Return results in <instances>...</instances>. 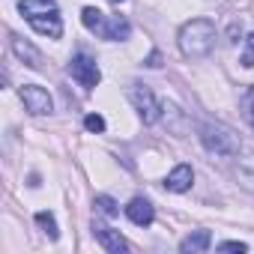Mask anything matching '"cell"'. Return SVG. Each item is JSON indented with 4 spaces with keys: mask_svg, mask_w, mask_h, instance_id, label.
I'll return each mask as SVG.
<instances>
[{
    "mask_svg": "<svg viewBox=\"0 0 254 254\" xmlns=\"http://www.w3.org/2000/svg\"><path fill=\"white\" fill-rule=\"evenodd\" d=\"M18 9L24 12V18L30 21L36 33L51 36V39L63 36V21H60V9L54 0H18Z\"/></svg>",
    "mask_w": 254,
    "mask_h": 254,
    "instance_id": "obj_1",
    "label": "cell"
},
{
    "mask_svg": "<svg viewBox=\"0 0 254 254\" xmlns=\"http://www.w3.org/2000/svg\"><path fill=\"white\" fill-rule=\"evenodd\" d=\"M215 45V24L209 18H194L189 24H183L180 30V51L191 60H200L212 51Z\"/></svg>",
    "mask_w": 254,
    "mask_h": 254,
    "instance_id": "obj_2",
    "label": "cell"
},
{
    "mask_svg": "<svg viewBox=\"0 0 254 254\" xmlns=\"http://www.w3.org/2000/svg\"><path fill=\"white\" fill-rule=\"evenodd\" d=\"M200 144L209 150V153H215V156H239V135L233 132V129H227L224 123H212V120H206V123H200Z\"/></svg>",
    "mask_w": 254,
    "mask_h": 254,
    "instance_id": "obj_3",
    "label": "cell"
},
{
    "mask_svg": "<svg viewBox=\"0 0 254 254\" xmlns=\"http://www.w3.org/2000/svg\"><path fill=\"white\" fill-rule=\"evenodd\" d=\"M69 72H72V78L81 84V87H87V90H93L96 84H99V66H96V60L93 57H87V54H78L72 63H69Z\"/></svg>",
    "mask_w": 254,
    "mask_h": 254,
    "instance_id": "obj_4",
    "label": "cell"
},
{
    "mask_svg": "<svg viewBox=\"0 0 254 254\" xmlns=\"http://www.w3.org/2000/svg\"><path fill=\"white\" fill-rule=\"evenodd\" d=\"M21 102H24V108H27L30 114H36V117H39V114H51V108H54L48 90L39 87V84H24V87H21Z\"/></svg>",
    "mask_w": 254,
    "mask_h": 254,
    "instance_id": "obj_5",
    "label": "cell"
},
{
    "mask_svg": "<svg viewBox=\"0 0 254 254\" xmlns=\"http://www.w3.org/2000/svg\"><path fill=\"white\" fill-rule=\"evenodd\" d=\"M129 99L135 102V108H138V114L144 117V123H156V120H159L162 105L156 102V96H153L150 87H132V90H129Z\"/></svg>",
    "mask_w": 254,
    "mask_h": 254,
    "instance_id": "obj_6",
    "label": "cell"
},
{
    "mask_svg": "<svg viewBox=\"0 0 254 254\" xmlns=\"http://www.w3.org/2000/svg\"><path fill=\"white\" fill-rule=\"evenodd\" d=\"M126 215H129L138 227H150V224H153V218H156V209H153V203H150V200L135 197L129 206H126Z\"/></svg>",
    "mask_w": 254,
    "mask_h": 254,
    "instance_id": "obj_7",
    "label": "cell"
},
{
    "mask_svg": "<svg viewBox=\"0 0 254 254\" xmlns=\"http://www.w3.org/2000/svg\"><path fill=\"white\" fill-rule=\"evenodd\" d=\"M96 239H99V242H102V248H105V251H111V254L129 251V242H126V239L120 236V230H114V227L96 224Z\"/></svg>",
    "mask_w": 254,
    "mask_h": 254,
    "instance_id": "obj_8",
    "label": "cell"
},
{
    "mask_svg": "<svg viewBox=\"0 0 254 254\" xmlns=\"http://www.w3.org/2000/svg\"><path fill=\"white\" fill-rule=\"evenodd\" d=\"M191 180H194V171H191V165H177L171 174H168V189L171 191H189L191 189Z\"/></svg>",
    "mask_w": 254,
    "mask_h": 254,
    "instance_id": "obj_9",
    "label": "cell"
},
{
    "mask_svg": "<svg viewBox=\"0 0 254 254\" xmlns=\"http://www.w3.org/2000/svg\"><path fill=\"white\" fill-rule=\"evenodd\" d=\"M12 51H15L30 69H42V54H39L30 42H24V39H12Z\"/></svg>",
    "mask_w": 254,
    "mask_h": 254,
    "instance_id": "obj_10",
    "label": "cell"
},
{
    "mask_svg": "<svg viewBox=\"0 0 254 254\" xmlns=\"http://www.w3.org/2000/svg\"><path fill=\"white\" fill-rule=\"evenodd\" d=\"M206 248H209V230H194L180 242V251H186V254H200Z\"/></svg>",
    "mask_w": 254,
    "mask_h": 254,
    "instance_id": "obj_11",
    "label": "cell"
},
{
    "mask_svg": "<svg viewBox=\"0 0 254 254\" xmlns=\"http://www.w3.org/2000/svg\"><path fill=\"white\" fill-rule=\"evenodd\" d=\"M81 21H84L87 30H93V33H99V36H105V30H108V21H105V15H102L96 6H87V9L81 12Z\"/></svg>",
    "mask_w": 254,
    "mask_h": 254,
    "instance_id": "obj_12",
    "label": "cell"
},
{
    "mask_svg": "<svg viewBox=\"0 0 254 254\" xmlns=\"http://www.w3.org/2000/svg\"><path fill=\"white\" fill-rule=\"evenodd\" d=\"M236 174L245 180V186H248V189H254V153L239 156V162H236Z\"/></svg>",
    "mask_w": 254,
    "mask_h": 254,
    "instance_id": "obj_13",
    "label": "cell"
},
{
    "mask_svg": "<svg viewBox=\"0 0 254 254\" xmlns=\"http://www.w3.org/2000/svg\"><path fill=\"white\" fill-rule=\"evenodd\" d=\"M129 21L126 18H120V15H114L111 21H108V30H105V39H126L129 36Z\"/></svg>",
    "mask_w": 254,
    "mask_h": 254,
    "instance_id": "obj_14",
    "label": "cell"
},
{
    "mask_svg": "<svg viewBox=\"0 0 254 254\" xmlns=\"http://www.w3.org/2000/svg\"><path fill=\"white\" fill-rule=\"evenodd\" d=\"M36 224L51 236V239H57L60 236V230H57V221H54V215L51 212H36Z\"/></svg>",
    "mask_w": 254,
    "mask_h": 254,
    "instance_id": "obj_15",
    "label": "cell"
},
{
    "mask_svg": "<svg viewBox=\"0 0 254 254\" xmlns=\"http://www.w3.org/2000/svg\"><path fill=\"white\" fill-rule=\"evenodd\" d=\"M96 209H99L102 215H108V218H114V215L120 212V209H117V200L108 197V194H99V197H96Z\"/></svg>",
    "mask_w": 254,
    "mask_h": 254,
    "instance_id": "obj_16",
    "label": "cell"
},
{
    "mask_svg": "<svg viewBox=\"0 0 254 254\" xmlns=\"http://www.w3.org/2000/svg\"><path fill=\"white\" fill-rule=\"evenodd\" d=\"M84 126H87V132H105V117L102 114H87L84 117Z\"/></svg>",
    "mask_w": 254,
    "mask_h": 254,
    "instance_id": "obj_17",
    "label": "cell"
},
{
    "mask_svg": "<svg viewBox=\"0 0 254 254\" xmlns=\"http://www.w3.org/2000/svg\"><path fill=\"white\" fill-rule=\"evenodd\" d=\"M245 45H248V54H245V60H242V66H254V33H248V39H245Z\"/></svg>",
    "mask_w": 254,
    "mask_h": 254,
    "instance_id": "obj_18",
    "label": "cell"
},
{
    "mask_svg": "<svg viewBox=\"0 0 254 254\" xmlns=\"http://www.w3.org/2000/svg\"><path fill=\"white\" fill-rule=\"evenodd\" d=\"M218 248H221V251H245L248 245H245V242H221Z\"/></svg>",
    "mask_w": 254,
    "mask_h": 254,
    "instance_id": "obj_19",
    "label": "cell"
},
{
    "mask_svg": "<svg viewBox=\"0 0 254 254\" xmlns=\"http://www.w3.org/2000/svg\"><path fill=\"white\" fill-rule=\"evenodd\" d=\"M147 66H150V69H159V66H162V54H159V51H153V54L147 57Z\"/></svg>",
    "mask_w": 254,
    "mask_h": 254,
    "instance_id": "obj_20",
    "label": "cell"
},
{
    "mask_svg": "<svg viewBox=\"0 0 254 254\" xmlns=\"http://www.w3.org/2000/svg\"><path fill=\"white\" fill-rule=\"evenodd\" d=\"M248 120L254 123V99H251V105H248Z\"/></svg>",
    "mask_w": 254,
    "mask_h": 254,
    "instance_id": "obj_21",
    "label": "cell"
},
{
    "mask_svg": "<svg viewBox=\"0 0 254 254\" xmlns=\"http://www.w3.org/2000/svg\"><path fill=\"white\" fill-rule=\"evenodd\" d=\"M111 3H123V0H111Z\"/></svg>",
    "mask_w": 254,
    "mask_h": 254,
    "instance_id": "obj_22",
    "label": "cell"
}]
</instances>
